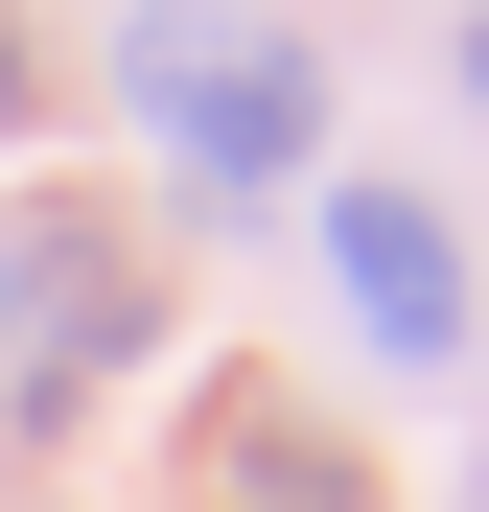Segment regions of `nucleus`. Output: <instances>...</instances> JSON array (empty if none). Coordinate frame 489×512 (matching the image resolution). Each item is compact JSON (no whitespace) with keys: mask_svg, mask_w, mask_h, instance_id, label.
Wrapping results in <instances>:
<instances>
[{"mask_svg":"<svg viewBox=\"0 0 489 512\" xmlns=\"http://www.w3.org/2000/svg\"><path fill=\"white\" fill-rule=\"evenodd\" d=\"M117 94L163 117V163H187L210 210L303 187V140H326V70H303V47H210L187 0H140V24H117Z\"/></svg>","mask_w":489,"mask_h":512,"instance_id":"f257e3e1","label":"nucleus"},{"mask_svg":"<svg viewBox=\"0 0 489 512\" xmlns=\"http://www.w3.org/2000/svg\"><path fill=\"white\" fill-rule=\"evenodd\" d=\"M140 350H163V280H140L117 210H24V233H0V396H24V419L117 396Z\"/></svg>","mask_w":489,"mask_h":512,"instance_id":"f03ea898","label":"nucleus"},{"mask_svg":"<svg viewBox=\"0 0 489 512\" xmlns=\"http://www.w3.org/2000/svg\"><path fill=\"white\" fill-rule=\"evenodd\" d=\"M326 280H350V326H373L396 373L466 350V233H443L420 187H326Z\"/></svg>","mask_w":489,"mask_h":512,"instance_id":"7ed1b4c3","label":"nucleus"},{"mask_svg":"<svg viewBox=\"0 0 489 512\" xmlns=\"http://www.w3.org/2000/svg\"><path fill=\"white\" fill-rule=\"evenodd\" d=\"M210 512H350V443L280 419V396H233V419H210Z\"/></svg>","mask_w":489,"mask_h":512,"instance_id":"20e7f679","label":"nucleus"},{"mask_svg":"<svg viewBox=\"0 0 489 512\" xmlns=\"http://www.w3.org/2000/svg\"><path fill=\"white\" fill-rule=\"evenodd\" d=\"M24 94H47V70H24V0H0V140H24Z\"/></svg>","mask_w":489,"mask_h":512,"instance_id":"39448f33","label":"nucleus"},{"mask_svg":"<svg viewBox=\"0 0 489 512\" xmlns=\"http://www.w3.org/2000/svg\"><path fill=\"white\" fill-rule=\"evenodd\" d=\"M466 94H489V24H466Z\"/></svg>","mask_w":489,"mask_h":512,"instance_id":"423d86ee","label":"nucleus"}]
</instances>
